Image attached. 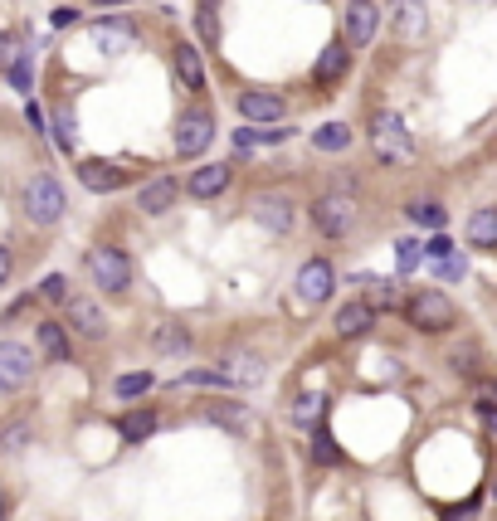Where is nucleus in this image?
<instances>
[{
  "mask_svg": "<svg viewBox=\"0 0 497 521\" xmlns=\"http://www.w3.org/2000/svg\"><path fill=\"white\" fill-rule=\"evenodd\" d=\"M371 147H376V156H381L385 166H410L415 161V137H410V127H405L400 112H376Z\"/></svg>",
  "mask_w": 497,
  "mask_h": 521,
  "instance_id": "nucleus-1",
  "label": "nucleus"
},
{
  "mask_svg": "<svg viewBox=\"0 0 497 521\" xmlns=\"http://www.w3.org/2000/svg\"><path fill=\"white\" fill-rule=\"evenodd\" d=\"M400 307H405V322H410L415 332H429V336H434V332H449V327L459 322L454 302L444 298L439 288H420L415 298H405Z\"/></svg>",
  "mask_w": 497,
  "mask_h": 521,
  "instance_id": "nucleus-2",
  "label": "nucleus"
},
{
  "mask_svg": "<svg viewBox=\"0 0 497 521\" xmlns=\"http://www.w3.org/2000/svg\"><path fill=\"white\" fill-rule=\"evenodd\" d=\"M83 268H88V278H93L103 293H127V283H132V263H127V254H122V249H113V244H98V249H88Z\"/></svg>",
  "mask_w": 497,
  "mask_h": 521,
  "instance_id": "nucleus-3",
  "label": "nucleus"
},
{
  "mask_svg": "<svg viewBox=\"0 0 497 521\" xmlns=\"http://www.w3.org/2000/svg\"><path fill=\"white\" fill-rule=\"evenodd\" d=\"M20 200H25V215L35 224H59L64 220V205H69V200H64V186H59L54 176H30Z\"/></svg>",
  "mask_w": 497,
  "mask_h": 521,
  "instance_id": "nucleus-4",
  "label": "nucleus"
},
{
  "mask_svg": "<svg viewBox=\"0 0 497 521\" xmlns=\"http://www.w3.org/2000/svg\"><path fill=\"white\" fill-rule=\"evenodd\" d=\"M312 220H317V229L327 234V239H342V234H351V224H356V200L351 195H322L317 205H312Z\"/></svg>",
  "mask_w": 497,
  "mask_h": 521,
  "instance_id": "nucleus-5",
  "label": "nucleus"
},
{
  "mask_svg": "<svg viewBox=\"0 0 497 521\" xmlns=\"http://www.w3.org/2000/svg\"><path fill=\"white\" fill-rule=\"evenodd\" d=\"M30 375H35V356H30V346H20V341H0V395L25 390Z\"/></svg>",
  "mask_w": 497,
  "mask_h": 521,
  "instance_id": "nucleus-6",
  "label": "nucleus"
},
{
  "mask_svg": "<svg viewBox=\"0 0 497 521\" xmlns=\"http://www.w3.org/2000/svg\"><path fill=\"white\" fill-rule=\"evenodd\" d=\"M64 317H69V327L83 341H103L108 336V317H103V307L93 298H64Z\"/></svg>",
  "mask_w": 497,
  "mask_h": 521,
  "instance_id": "nucleus-7",
  "label": "nucleus"
},
{
  "mask_svg": "<svg viewBox=\"0 0 497 521\" xmlns=\"http://www.w3.org/2000/svg\"><path fill=\"white\" fill-rule=\"evenodd\" d=\"M215 142V122H210V112L195 108L181 117V127H176V151L181 156H200V151Z\"/></svg>",
  "mask_w": 497,
  "mask_h": 521,
  "instance_id": "nucleus-8",
  "label": "nucleus"
},
{
  "mask_svg": "<svg viewBox=\"0 0 497 521\" xmlns=\"http://www.w3.org/2000/svg\"><path fill=\"white\" fill-rule=\"evenodd\" d=\"M332 288H337V273H332V263L327 259H307L303 268H298V298L303 302H327L332 298Z\"/></svg>",
  "mask_w": 497,
  "mask_h": 521,
  "instance_id": "nucleus-9",
  "label": "nucleus"
},
{
  "mask_svg": "<svg viewBox=\"0 0 497 521\" xmlns=\"http://www.w3.org/2000/svg\"><path fill=\"white\" fill-rule=\"evenodd\" d=\"M93 44H98L103 54H127V49H137V25H132V20H117V15H108V20H98V25H93Z\"/></svg>",
  "mask_w": 497,
  "mask_h": 521,
  "instance_id": "nucleus-10",
  "label": "nucleus"
},
{
  "mask_svg": "<svg viewBox=\"0 0 497 521\" xmlns=\"http://www.w3.org/2000/svg\"><path fill=\"white\" fill-rule=\"evenodd\" d=\"M254 220L264 224L268 234H288V229H293V200L278 195V190H268V195L254 200Z\"/></svg>",
  "mask_w": 497,
  "mask_h": 521,
  "instance_id": "nucleus-11",
  "label": "nucleus"
},
{
  "mask_svg": "<svg viewBox=\"0 0 497 521\" xmlns=\"http://www.w3.org/2000/svg\"><path fill=\"white\" fill-rule=\"evenodd\" d=\"M220 375L230 385H259L264 380V356L259 351H225L220 356Z\"/></svg>",
  "mask_w": 497,
  "mask_h": 521,
  "instance_id": "nucleus-12",
  "label": "nucleus"
},
{
  "mask_svg": "<svg viewBox=\"0 0 497 521\" xmlns=\"http://www.w3.org/2000/svg\"><path fill=\"white\" fill-rule=\"evenodd\" d=\"M376 25H381L376 0H351L346 5V44H371L376 39Z\"/></svg>",
  "mask_w": 497,
  "mask_h": 521,
  "instance_id": "nucleus-13",
  "label": "nucleus"
},
{
  "mask_svg": "<svg viewBox=\"0 0 497 521\" xmlns=\"http://www.w3.org/2000/svg\"><path fill=\"white\" fill-rule=\"evenodd\" d=\"M283 98L278 93H268V88H249V93H239V112L254 122V127H264V122H278L283 117Z\"/></svg>",
  "mask_w": 497,
  "mask_h": 521,
  "instance_id": "nucleus-14",
  "label": "nucleus"
},
{
  "mask_svg": "<svg viewBox=\"0 0 497 521\" xmlns=\"http://www.w3.org/2000/svg\"><path fill=\"white\" fill-rule=\"evenodd\" d=\"M78 181L93 190V195H113V190H122L127 176H122V166H113V161H93L88 156V161H78Z\"/></svg>",
  "mask_w": 497,
  "mask_h": 521,
  "instance_id": "nucleus-15",
  "label": "nucleus"
},
{
  "mask_svg": "<svg viewBox=\"0 0 497 521\" xmlns=\"http://www.w3.org/2000/svg\"><path fill=\"white\" fill-rule=\"evenodd\" d=\"M332 327H337V336H366L371 327H376V307H371L366 298L342 302L337 317H332Z\"/></svg>",
  "mask_w": 497,
  "mask_h": 521,
  "instance_id": "nucleus-16",
  "label": "nucleus"
},
{
  "mask_svg": "<svg viewBox=\"0 0 497 521\" xmlns=\"http://www.w3.org/2000/svg\"><path fill=\"white\" fill-rule=\"evenodd\" d=\"M234 181V171L220 161V166H200L191 181H186V195H195V200H215V195H225Z\"/></svg>",
  "mask_w": 497,
  "mask_h": 521,
  "instance_id": "nucleus-17",
  "label": "nucleus"
},
{
  "mask_svg": "<svg viewBox=\"0 0 497 521\" xmlns=\"http://www.w3.org/2000/svg\"><path fill=\"white\" fill-rule=\"evenodd\" d=\"M346 69H351V49L327 44L322 59H317V69H312V83H317V88H332V83H342L346 78Z\"/></svg>",
  "mask_w": 497,
  "mask_h": 521,
  "instance_id": "nucleus-18",
  "label": "nucleus"
},
{
  "mask_svg": "<svg viewBox=\"0 0 497 521\" xmlns=\"http://www.w3.org/2000/svg\"><path fill=\"white\" fill-rule=\"evenodd\" d=\"M176 195H181V186H176L171 176H156V181H147V186H142L137 205H142L147 215H166V210L176 205Z\"/></svg>",
  "mask_w": 497,
  "mask_h": 521,
  "instance_id": "nucleus-19",
  "label": "nucleus"
},
{
  "mask_svg": "<svg viewBox=\"0 0 497 521\" xmlns=\"http://www.w3.org/2000/svg\"><path fill=\"white\" fill-rule=\"evenodd\" d=\"M468 244H473V249H497V210L493 205L473 210V220H468Z\"/></svg>",
  "mask_w": 497,
  "mask_h": 521,
  "instance_id": "nucleus-20",
  "label": "nucleus"
},
{
  "mask_svg": "<svg viewBox=\"0 0 497 521\" xmlns=\"http://www.w3.org/2000/svg\"><path fill=\"white\" fill-rule=\"evenodd\" d=\"M205 419H210V424H220V429H230V434H239V439H249V434H254V419H249V410H239V405H210Z\"/></svg>",
  "mask_w": 497,
  "mask_h": 521,
  "instance_id": "nucleus-21",
  "label": "nucleus"
},
{
  "mask_svg": "<svg viewBox=\"0 0 497 521\" xmlns=\"http://www.w3.org/2000/svg\"><path fill=\"white\" fill-rule=\"evenodd\" d=\"M152 346L161 356H181V351H191V332H186V322H161L152 332Z\"/></svg>",
  "mask_w": 497,
  "mask_h": 521,
  "instance_id": "nucleus-22",
  "label": "nucleus"
},
{
  "mask_svg": "<svg viewBox=\"0 0 497 521\" xmlns=\"http://www.w3.org/2000/svg\"><path fill=\"white\" fill-rule=\"evenodd\" d=\"M39 351H44V361H54V366L69 361V336H64L59 322H39Z\"/></svg>",
  "mask_w": 497,
  "mask_h": 521,
  "instance_id": "nucleus-23",
  "label": "nucleus"
},
{
  "mask_svg": "<svg viewBox=\"0 0 497 521\" xmlns=\"http://www.w3.org/2000/svg\"><path fill=\"white\" fill-rule=\"evenodd\" d=\"M176 74H181V83H186L191 93H200V88H205V69H200V54H195V44H176Z\"/></svg>",
  "mask_w": 497,
  "mask_h": 521,
  "instance_id": "nucleus-24",
  "label": "nucleus"
},
{
  "mask_svg": "<svg viewBox=\"0 0 497 521\" xmlns=\"http://www.w3.org/2000/svg\"><path fill=\"white\" fill-rule=\"evenodd\" d=\"M117 434H122L127 444H142L147 434H156V414H152V410H132V414H122V419H117Z\"/></svg>",
  "mask_w": 497,
  "mask_h": 521,
  "instance_id": "nucleus-25",
  "label": "nucleus"
},
{
  "mask_svg": "<svg viewBox=\"0 0 497 521\" xmlns=\"http://www.w3.org/2000/svg\"><path fill=\"white\" fill-rule=\"evenodd\" d=\"M312 147L317 151H346L351 147V127H346V122H322V127L312 132Z\"/></svg>",
  "mask_w": 497,
  "mask_h": 521,
  "instance_id": "nucleus-26",
  "label": "nucleus"
},
{
  "mask_svg": "<svg viewBox=\"0 0 497 521\" xmlns=\"http://www.w3.org/2000/svg\"><path fill=\"white\" fill-rule=\"evenodd\" d=\"M424 5L420 0H405L400 10H395V30H400V39H415V35H424Z\"/></svg>",
  "mask_w": 497,
  "mask_h": 521,
  "instance_id": "nucleus-27",
  "label": "nucleus"
},
{
  "mask_svg": "<svg viewBox=\"0 0 497 521\" xmlns=\"http://www.w3.org/2000/svg\"><path fill=\"white\" fill-rule=\"evenodd\" d=\"M405 215L420 224V229H444V220H449L439 200H410V205H405Z\"/></svg>",
  "mask_w": 497,
  "mask_h": 521,
  "instance_id": "nucleus-28",
  "label": "nucleus"
},
{
  "mask_svg": "<svg viewBox=\"0 0 497 521\" xmlns=\"http://www.w3.org/2000/svg\"><path fill=\"white\" fill-rule=\"evenodd\" d=\"M361 283H366V302H371V307H400L395 278H361Z\"/></svg>",
  "mask_w": 497,
  "mask_h": 521,
  "instance_id": "nucleus-29",
  "label": "nucleus"
},
{
  "mask_svg": "<svg viewBox=\"0 0 497 521\" xmlns=\"http://www.w3.org/2000/svg\"><path fill=\"white\" fill-rule=\"evenodd\" d=\"M293 419H298L303 429H317V424L327 419V395H303V400L293 405Z\"/></svg>",
  "mask_w": 497,
  "mask_h": 521,
  "instance_id": "nucleus-30",
  "label": "nucleus"
},
{
  "mask_svg": "<svg viewBox=\"0 0 497 521\" xmlns=\"http://www.w3.org/2000/svg\"><path fill=\"white\" fill-rule=\"evenodd\" d=\"M395 263H400V273H415L424 263V244L420 239H395Z\"/></svg>",
  "mask_w": 497,
  "mask_h": 521,
  "instance_id": "nucleus-31",
  "label": "nucleus"
},
{
  "mask_svg": "<svg viewBox=\"0 0 497 521\" xmlns=\"http://www.w3.org/2000/svg\"><path fill=\"white\" fill-rule=\"evenodd\" d=\"M152 385H156V380H152V371H132V375H122V380H117L113 390H117V395H122V400H132V395H147Z\"/></svg>",
  "mask_w": 497,
  "mask_h": 521,
  "instance_id": "nucleus-32",
  "label": "nucleus"
},
{
  "mask_svg": "<svg viewBox=\"0 0 497 521\" xmlns=\"http://www.w3.org/2000/svg\"><path fill=\"white\" fill-rule=\"evenodd\" d=\"M434 268H439V278H444V283H459L463 273H468V263H463L454 249H449V254H439V259H434Z\"/></svg>",
  "mask_w": 497,
  "mask_h": 521,
  "instance_id": "nucleus-33",
  "label": "nucleus"
},
{
  "mask_svg": "<svg viewBox=\"0 0 497 521\" xmlns=\"http://www.w3.org/2000/svg\"><path fill=\"white\" fill-rule=\"evenodd\" d=\"M30 444V424H10L5 434H0V453H15V448Z\"/></svg>",
  "mask_w": 497,
  "mask_h": 521,
  "instance_id": "nucleus-34",
  "label": "nucleus"
},
{
  "mask_svg": "<svg viewBox=\"0 0 497 521\" xmlns=\"http://www.w3.org/2000/svg\"><path fill=\"white\" fill-rule=\"evenodd\" d=\"M449 366L459 375H478V346H463V351H454L449 356Z\"/></svg>",
  "mask_w": 497,
  "mask_h": 521,
  "instance_id": "nucleus-35",
  "label": "nucleus"
},
{
  "mask_svg": "<svg viewBox=\"0 0 497 521\" xmlns=\"http://www.w3.org/2000/svg\"><path fill=\"white\" fill-rule=\"evenodd\" d=\"M25 49H20V35H10V30H0V69H10L15 59H20Z\"/></svg>",
  "mask_w": 497,
  "mask_h": 521,
  "instance_id": "nucleus-36",
  "label": "nucleus"
},
{
  "mask_svg": "<svg viewBox=\"0 0 497 521\" xmlns=\"http://www.w3.org/2000/svg\"><path fill=\"white\" fill-rule=\"evenodd\" d=\"M312 434H317V444H312V453H317V463H337V458H342V453H337V444L327 439V429H322V424H317Z\"/></svg>",
  "mask_w": 497,
  "mask_h": 521,
  "instance_id": "nucleus-37",
  "label": "nucleus"
},
{
  "mask_svg": "<svg viewBox=\"0 0 497 521\" xmlns=\"http://www.w3.org/2000/svg\"><path fill=\"white\" fill-rule=\"evenodd\" d=\"M5 74H10V83H15L20 93H30V54H20V59L5 69Z\"/></svg>",
  "mask_w": 497,
  "mask_h": 521,
  "instance_id": "nucleus-38",
  "label": "nucleus"
},
{
  "mask_svg": "<svg viewBox=\"0 0 497 521\" xmlns=\"http://www.w3.org/2000/svg\"><path fill=\"white\" fill-rule=\"evenodd\" d=\"M64 283H69V278H64V273H49V278H44V288H39V293H44V298H49V302H64V298H69V288H64Z\"/></svg>",
  "mask_w": 497,
  "mask_h": 521,
  "instance_id": "nucleus-39",
  "label": "nucleus"
},
{
  "mask_svg": "<svg viewBox=\"0 0 497 521\" xmlns=\"http://www.w3.org/2000/svg\"><path fill=\"white\" fill-rule=\"evenodd\" d=\"M493 385H483V390H478V419H483V429H493Z\"/></svg>",
  "mask_w": 497,
  "mask_h": 521,
  "instance_id": "nucleus-40",
  "label": "nucleus"
},
{
  "mask_svg": "<svg viewBox=\"0 0 497 521\" xmlns=\"http://www.w3.org/2000/svg\"><path fill=\"white\" fill-rule=\"evenodd\" d=\"M181 385H230L220 371H186L181 375Z\"/></svg>",
  "mask_w": 497,
  "mask_h": 521,
  "instance_id": "nucleus-41",
  "label": "nucleus"
},
{
  "mask_svg": "<svg viewBox=\"0 0 497 521\" xmlns=\"http://www.w3.org/2000/svg\"><path fill=\"white\" fill-rule=\"evenodd\" d=\"M54 142H59L64 151H74V122H69V117H59V122H54Z\"/></svg>",
  "mask_w": 497,
  "mask_h": 521,
  "instance_id": "nucleus-42",
  "label": "nucleus"
},
{
  "mask_svg": "<svg viewBox=\"0 0 497 521\" xmlns=\"http://www.w3.org/2000/svg\"><path fill=\"white\" fill-rule=\"evenodd\" d=\"M200 35H205V39H220V25H215V10H210V5L200 10Z\"/></svg>",
  "mask_w": 497,
  "mask_h": 521,
  "instance_id": "nucleus-43",
  "label": "nucleus"
},
{
  "mask_svg": "<svg viewBox=\"0 0 497 521\" xmlns=\"http://www.w3.org/2000/svg\"><path fill=\"white\" fill-rule=\"evenodd\" d=\"M10 268H15V259H10V249H5V244H0V288H5V283H10Z\"/></svg>",
  "mask_w": 497,
  "mask_h": 521,
  "instance_id": "nucleus-44",
  "label": "nucleus"
},
{
  "mask_svg": "<svg viewBox=\"0 0 497 521\" xmlns=\"http://www.w3.org/2000/svg\"><path fill=\"white\" fill-rule=\"evenodd\" d=\"M78 20V10L74 5H64V10H54V25H59V30H64V25H74Z\"/></svg>",
  "mask_w": 497,
  "mask_h": 521,
  "instance_id": "nucleus-45",
  "label": "nucleus"
},
{
  "mask_svg": "<svg viewBox=\"0 0 497 521\" xmlns=\"http://www.w3.org/2000/svg\"><path fill=\"white\" fill-rule=\"evenodd\" d=\"M93 5H127V0H93Z\"/></svg>",
  "mask_w": 497,
  "mask_h": 521,
  "instance_id": "nucleus-46",
  "label": "nucleus"
},
{
  "mask_svg": "<svg viewBox=\"0 0 497 521\" xmlns=\"http://www.w3.org/2000/svg\"><path fill=\"white\" fill-rule=\"evenodd\" d=\"M0 512H5V492H0Z\"/></svg>",
  "mask_w": 497,
  "mask_h": 521,
  "instance_id": "nucleus-47",
  "label": "nucleus"
}]
</instances>
